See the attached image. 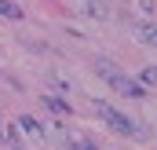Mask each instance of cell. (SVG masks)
Here are the masks:
<instances>
[{
  "mask_svg": "<svg viewBox=\"0 0 157 150\" xmlns=\"http://www.w3.org/2000/svg\"><path fill=\"white\" fill-rule=\"evenodd\" d=\"M95 113H99V117H102V121H106L113 132H121V136H135V139H146V128H139L135 121H128L124 113H117L113 106H110V103H102V99H99V103H95Z\"/></svg>",
  "mask_w": 157,
  "mask_h": 150,
  "instance_id": "cell-1",
  "label": "cell"
},
{
  "mask_svg": "<svg viewBox=\"0 0 157 150\" xmlns=\"http://www.w3.org/2000/svg\"><path fill=\"white\" fill-rule=\"evenodd\" d=\"M99 73H106V81L117 88L121 95H128V99H139V95H146V88L139 84V81H132V77H124L117 66H110V62H99Z\"/></svg>",
  "mask_w": 157,
  "mask_h": 150,
  "instance_id": "cell-2",
  "label": "cell"
},
{
  "mask_svg": "<svg viewBox=\"0 0 157 150\" xmlns=\"http://www.w3.org/2000/svg\"><path fill=\"white\" fill-rule=\"evenodd\" d=\"M0 18H11V22H18V18H22V7H18L15 0H0Z\"/></svg>",
  "mask_w": 157,
  "mask_h": 150,
  "instance_id": "cell-3",
  "label": "cell"
},
{
  "mask_svg": "<svg viewBox=\"0 0 157 150\" xmlns=\"http://www.w3.org/2000/svg\"><path fill=\"white\" fill-rule=\"evenodd\" d=\"M40 103H44L51 113H59V117H66V113H70V103H66V99H55V95H48V99H40Z\"/></svg>",
  "mask_w": 157,
  "mask_h": 150,
  "instance_id": "cell-4",
  "label": "cell"
},
{
  "mask_svg": "<svg viewBox=\"0 0 157 150\" xmlns=\"http://www.w3.org/2000/svg\"><path fill=\"white\" fill-rule=\"evenodd\" d=\"M18 128H22V132H29L33 139H40V136H44V128H40L37 117H18Z\"/></svg>",
  "mask_w": 157,
  "mask_h": 150,
  "instance_id": "cell-5",
  "label": "cell"
},
{
  "mask_svg": "<svg viewBox=\"0 0 157 150\" xmlns=\"http://www.w3.org/2000/svg\"><path fill=\"white\" fill-rule=\"evenodd\" d=\"M139 40H143V44H157V30H154L150 18H143V26H139Z\"/></svg>",
  "mask_w": 157,
  "mask_h": 150,
  "instance_id": "cell-6",
  "label": "cell"
},
{
  "mask_svg": "<svg viewBox=\"0 0 157 150\" xmlns=\"http://www.w3.org/2000/svg\"><path fill=\"white\" fill-rule=\"evenodd\" d=\"M84 11L95 15V18H106V4L102 0H84Z\"/></svg>",
  "mask_w": 157,
  "mask_h": 150,
  "instance_id": "cell-7",
  "label": "cell"
},
{
  "mask_svg": "<svg viewBox=\"0 0 157 150\" xmlns=\"http://www.w3.org/2000/svg\"><path fill=\"white\" fill-rule=\"evenodd\" d=\"M139 84H143V88H154V84H157V70H154V66H146V70L139 73Z\"/></svg>",
  "mask_w": 157,
  "mask_h": 150,
  "instance_id": "cell-8",
  "label": "cell"
},
{
  "mask_svg": "<svg viewBox=\"0 0 157 150\" xmlns=\"http://www.w3.org/2000/svg\"><path fill=\"white\" fill-rule=\"evenodd\" d=\"M70 147H73V150H99L91 139H84V136H70Z\"/></svg>",
  "mask_w": 157,
  "mask_h": 150,
  "instance_id": "cell-9",
  "label": "cell"
},
{
  "mask_svg": "<svg viewBox=\"0 0 157 150\" xmlns=\"http://www.w3.org/2000/svg\"><path fill=\"white\" fill-rule=\"evenodd\" d=\"M0 121H4V117H0ZM0 139H4V128H0Z\"/></svg>",
  "mask_w": 157,
  "mask_h": 150,
  "instance_id": "cell-10",
  "label": "cell"
}]
</instances>
